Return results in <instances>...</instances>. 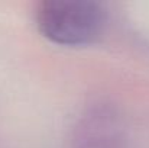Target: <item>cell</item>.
<instances>
[{
  "label": "cell",
  "mask_w": 149,
  "mask_h": 148,
  "mask_svg": "<svg viewBox=\"0 0 149 148\" xmlns=\"http://www.w3.org/2000/svg\"><path fill=\"white\" fill-rule=\"evenodd\" d=\"M35 22L39 32L55 44L87 45L101 36L106 12L93 1L44 0L35 7Z\"/></svg>",
  "instance_id": "1"
}]
</instances>
